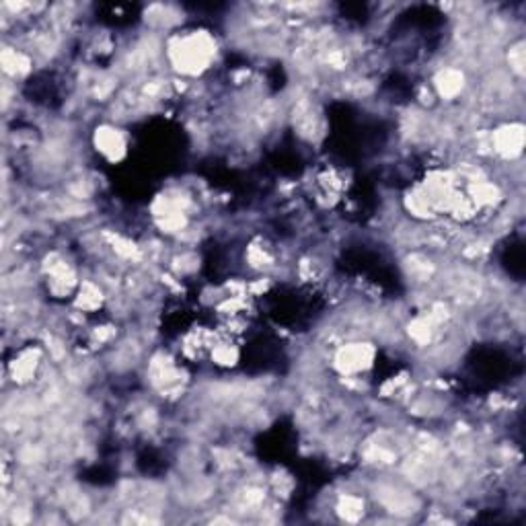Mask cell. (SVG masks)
I'll list each match as a JSON object with an SVG mask.
<instances>
[{"label":"cell","instance_id":"cell-1","mask_svg":"<svg viewBox=\"0 0 526 526\" xmlns=\"http://www.w3.org/2000/svg\"><path fill=\"white\" fill-rule=\"evenodd\" d=\"M163 56L177 77L196 79L216 64L218 40L208 29L177 31L163 44Z\"/></svg>","mask_w":526,"mask_h":526},{"label":"cell","instance_id":"cell-2","mask_svg":"<svg viewBox=\"0 0 526 526\" xmlns=\"http://www.w3.org/2000/svg\"><path fill=\"white\" fill-rule=\"evenodd\" d=\"M379 350L372 342L356 337L340 346H335L331 354V366L342 381H362L377 364Z\"/></svg>","mask_w":526,"mask_h":526},{"label":"cell","instance_id":"cell-3","mask_svg":"<svg viewBox=\"0 0 526 526\" xmlns=\"http://www.w3.org/2000/svg\"><path fill=\"white\" fill-rule=\"evenodd\" d=\"M46 348L42 344H25L15 350V356L7 360L5 370L9 381L23 389L33 385L37 379H42V372L46 368Z\"/></svg>","mask_w":526,"mask_h":526},{"label":"cell","instance_id":"cell-4","mask_svg":"<svg viewBox=\"0 0 526 526\" xmlns=\"http://www.w3.org/2000/svg\"><path fill=\"white\" fill-rule=\"evenodd\" d=\"M91 142H93L95 153L111 165L122 163L130 153L128 132L114 122H103L95 126L91 134Z\"/></svg>","mask_w":526,"mask_h":526},{"label":"cell","instance_id":"cell-5","mask_svg":"<svg viewBox=\"0 0 526 526\" xmlns=\"http://www.w3.org/2000/svg\"><path fill=\"white\" fill-rule=\"evenodd\" d=\"M492 157H498L502 163H516L524 153V124L518 120L502 122L490 132Z\"/></svg>","mask_w":526,"mask_h":526},{"label":"cell","instance_id":"cell-6","mask_svg":"<svg viewBox=\"0 0 526 526\" xmlns=\"http://www.w3.org/2000/svg\"><path fill=\"white\" fill-rule=\"evenodd\" d=\"M430 87L434 89L438 101L444 103H455L459 99H463L467 87H469V79H467V72L465 68L457 66V64H448V66H440L430 79Z\"/></svg>","mask_w":526,"mask_h":526},{"label":"cell","instance_id":"cell-7","mask_svg":"<svg viewBox=\"0 0 526 526\" xmlns=\"http://www.w3.org/2000/svg\"><path fill=\"white\" fill-rule=\"evenodd\" d=\"M526 44L522 37H516V40H510L508 48L504 50V60L510 72V79L522 81L524 72H526Z\"/></svg>","mask_w":526,"mask_h":526},{"label":"cell","instance_id":"cell-8","mask_svg":"<svg viewBox=\"0 0 526 526\" xmlns=\"http://www.w3.org/2000/svg\"><path fill=\"white\" fill-rule=\"evenodd\" d=\"M335 514L346 522H358L366 514V500L354 492H346L337 498Z\"/></svg>","mask_w":526,"mask_h":526}]
</instances>
